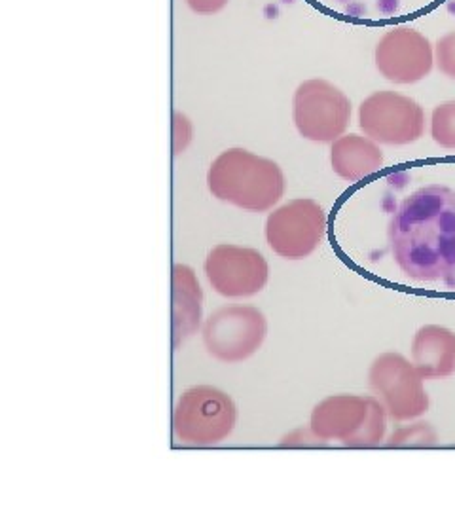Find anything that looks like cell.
<instances>
[{"label":"cell","mask_w":455,"mask_h":512,"mask_svg":"<svg viewBox=\"0 0 455 512\" xmlns=\"http://www.w3.org/2000/svg\"><path fill=\"white\" fill-rule=\"evenodd\" d=\"M389 245L406 277L419 283H452L455 190L431 184L410 194L389 222Z\"/></svg>","instance_id":"6da1fadb"},{"label":"cell","mask_w":455,"mask_h":512,"mask_svg":"<svg viewBox=\"0 0 455 512\" xmlns=\"http://www.w3.org/2000/svg\"><path fill=\"white\" fill-rule=\"evenodd\" d=\"M209 192L220 200L249 213H266L285 196V173L270 158L247 148H228L209 165Z\"/></svg>","instance_id":"7a4b0ae2"},{"label":"cell","mask_w":455,"mask_h":512,"mask_svg":"<svg viewBox=\"0 0 455 512\" xmlns=\"http://www.w3.org/2000/svg\"><path fill=\"white\" fill-rule=\"evenodd\" d=\"M387 412L374 395H330L311 410L310 429L346 448H378L387 433Z\"/></svg>","instance_id":"3957f363"},{"label":"cell","mask_w":455,"mask_h":512,"mask_svg":"<svg viewBox=\"0 0 455 512\" xmlns=\"http://www.w3.org/2000/svg\"><path fill=\"white\" fill-rule=\"evenodd\" d=\"M232 397L213 385H194L179 397L173 412V433L186 446H215L236 429Z\"/></svg>","instance_id":"277c9868"},{"label":"cell","mask_w":455,"mask_h":512,"mask_svg":"<svg viewBox=\"0 0 455 512\" xmlns=\"http://www.w3.org/2000/svg\"><path fill=\"white\" fill-rule=\"evenodd\" d=\"M368 385L389 420L397 423L418 420L431 406L423 376L401 353L387 351L378 355L368 370Z\"/></svg>","instance_id":"5b68a950"},{"label":"cell","mask_w":455,"mask_h":512,"mask_svg":"<svg viewBox=\"0 0 455 512\" xmlns=\"http://www.w3.org/2000/svg\"><path fill=\"white\" fill-rule=\"evenodd\" d=\"M351 101L325 78L302 82L292 97V122L300 137L313 143H334L346 135L351 122Z\"/></svg>","instance_id":"8992f818"},{"label":"cell","mask_w":455,"mask_h":512,"mask_svg":"<svg viewBox=\"0 0 455 512\" xmlns=\"http://www.w3.org/2000/svg\"><path fill=\"white\" fill-rule=\"evenodd\" d=\"M207 353L226 365L253 357L268 336V319L253 306H228L213 311L201 329Z\"/></svg>","instance_id":"52a82bcc"},{"label":"cell","mask_w":455,"mask_h":512,"mask_svg":"<svg viewBox=\"0 0 455 512\" xmlns=\"http://www.w3.org/2000/svg\"><path fill=\"white\" fill-rule=\"evenodd\" d=\"M425 110L416 99L391 90L370 93L359 107V128L378 145L406 147L425 133Z\"/></svg>","instance_id":"ba28073f"},{"label":"cell","mask_w":455,"mask_h":512,"mask_svg":"<svg viewBox=\"0 0 455 512\" xmlns=\"http://www.w3.org/2000/svg\"><path fill=\"white\" fill-rule=\"evenodd\" d=\"M327 234V213L311 198L283 203L266 220V241L273 253L287 260L313 255Z\"/></svg>","instance_id":"9c48e42d"},{"label":"cell","mask_w":455,"mask_h":512,"mask_svg":"<svg viewBox=\"0 0 455 512\" xmlns=\"http://www.w3.org/2000/svg\"><path fill=\"white\" fill-rule=\"evenodd\" d=\"M203 270L215 293L224 298H249L264 291L270 279L268 260L253 247L220 243L209 251Z\"/></svg>","instance_id":"30bf717a"},{"label":"cell","mask_w":455,"mask_h":512,"mask_svg":"<svg viewBox=\"0 0 455 512\" xmlns=\"http://www.w3.org/2000/svg\"><path fill=\"white\" fill-rule=\"evenodd\" d=\"M376 69L385 80L410 86L427 78L435 67V46L416 29L397 27L383 35L374 52Z\"/></svg>","instance_id":"8fae6325"},{"label":"cell","mask_w":455,"mask_h":512,"mask_svg":"<svg viewBox=\"0 0 455 512\" xmlns=\"http://www.w3.org/2000/svg\"><path fill=\"white\" fill-rule=\"evenodd\" d=\"M412 363L423 380H444L455 374V332L442 325H425L412 338Z\"/></svg>","instance_id":"7c38bea8"},{"label":"cell","mask_w":455,"mask_h":512,"mask_svg":"<svg viewBox=\"0 0 455 512\" xmlns=\"http://www.w3.org/2000/svg\"><path fill=\"white\" fill-rule=\"evenodd\" d=\"M330 165L340 179L359 183L382 169V147L366 135L346 133L330 145Z\"/></svg>","instance_id":"4fadbf2b"},{"label":"cell","mask_w":455,"mask_h":512,"mask_svg":"<svg viewBox=\"0 0 455 512\" xmlns=\"http://www.w3.org/2000/svg\"><path fill=\"white\" fill-rule=\"evenodd\" d=\"M200 281L190 266L173 268V348H181L201 327Z\"/></svg>","instance_id":"5bb4252c"},{"label":"cell","mask_w":455,"mask_h":512,"mask_svg":"<svg viewBox=\"0 0 455 512\" xmlns=\"http://www.w3.org/2000/svg\"><path fill=\"white\" fill-rule=\"evenodd\" d=\"M437 444V431L427 421L401 427L385 440L387 448H433Z\"/></svg>","instance_id":"9a60e30c"},{"label":"cell","mask_w":455,"mask_h":512,"mask_svg":"<svg viewBox=\"0 0 455 512\" xmlns=\"http://www.w3.org/2000/svg\"><path fill=\"white\" fill-rule=\"evenodd\" d=\"M431 139L444 150H455V101L437 105L429 122Z\"/></svg>","instance_id":"2e32d148"},{"label":"cell","mask_w":455,"mask_h":512,"mask_svg":"<svg viewBox=\"0 0 455 512\" xmlns=\"http://www.w3.org/2000/svg\"><path fill=\"white\" fill-rule=\"evenodd\" d=\"M435 65L440 73L455 80V31L438 38L435 44Z\"/></svg>","instance_id":"e0dca14e"},{"label":"cell","mask_w":455,"mask_h":512,"mask_svg":"<svg viewBox=\"0 0 455 512\" xmlns=\"http://www.w3.org/2000/svg\"><path fill=\"white\" fill-rule=\"evenodd\" d=\"M192 135H194L192 122L184 114L177 112L173 116V152L175 154H182L186 147L190 145Z\"/></svg>","instance_id":"ac0fdd59"},{"label":"cell","mask_w":455,"mask_h":512,"mask_svg":"<svg viewBox=\"0 0 455 512\" xmlns=\"http://www.w3.org/2000/svg\"><path fill=\"white\" fill-rule=\"evenodd\" d=\"M328 442L323 439H319L311 429L304 431V429H298L291 435H287L285 439L281 440V446H311V448H317V446H327Z\"/></svg>","instance_id":"d6986e66"},{"label":"cell","mask_w":455,"mask_h":512,"mask_svg":"<svg viewBox=\"0 0 455 512\" xmlns=\"http://www.w3.org/2000/svg\"><path fill=\"white\" fill-rule=\"evenodd\" d=\"M230 0H186L188 8L200 16H215L228 6Z\"/></svg>","instance_id":"ffe728a7"}]
</instances>
